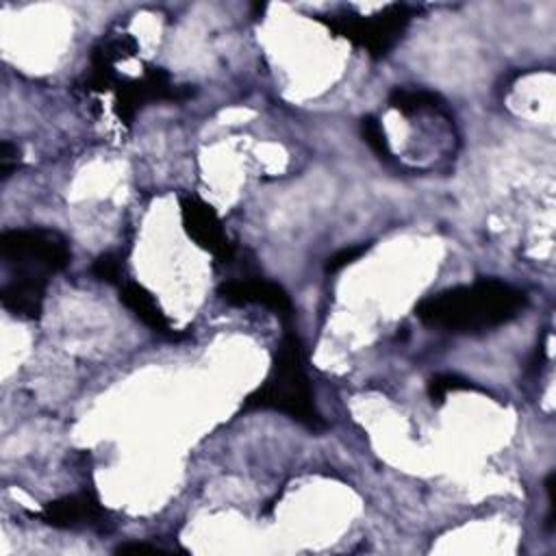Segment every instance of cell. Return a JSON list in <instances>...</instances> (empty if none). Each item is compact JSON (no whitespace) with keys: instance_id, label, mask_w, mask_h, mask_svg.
I'll return each instance as SVG.
<instances>
[{"instance_id":"cell-1","label":"cell","mask_w":556,"mask_h":556,"mask_svg":"<svg viewBox=\"0 0 556 556\" xmlns=\"http://www.w3.org/2000/svg\"><path fill=\"white\" fill-rule=\"evenodd\" d=\"M528 304L526 293L497 278H478L471 285H458L426 295L415 306L421 324L447 332H484L508 324Z\"/></svg>"},{"instance_id":"cell-2","label":"cell","mask_w":556,"mask_h":556,"mask_svg":"<svg viewBox=\"0 0 556 556\" xmlns=\"http://www.w3.org/2000/svg\"><path fill=\"white\" fill-rule=\"evenodd\" d=\"M243 410H276L308 430H321L326 426L313 402L302 343L293 332L280 339L267 378L243 400Z\"/></svg>"},{"instance_id":"cell-3","label":"cell","mask_w":556,"mask_h":556,"mask_svg":"<svg viewBox=\"0 0 556 556\" xmlns=\"http://www.w3.org/2000/svg\"><path fill=\"white\" fill-rule=\"evenodd\" d=\"M415 9L408 4H389L374 15L334 13L321 17V22L337 35L348 39L352 46L363 48L374 59L384 56L408 26Z\"/></svg>"},{"instance_id":"cell-4","label":"cell","mask_w":556,"mask_h":556,"mask_svg":"<svg viewBox=\"0 0 556 556\" xmlns=\"http://www.w3.org/2000/svg\"><path fill=\"white\" fill-rule=\"evenodd\" d=\"M2 258L20 274L50 276L70 265L67 239L52 228H13L0 235Z\"/></svg>"},{"instance_id":"cell-5","label":"cell","mask_w":556,"mask_h":556,"mask_svg":"<svg viewBox=\"0 0 556 556\" xmlns=\"http://www.w3.org/2000/svg\"><path fill=\"white\" fill-rule=\"evenodd\" d=\"M193 91L172 83L169 74L161 67H148L141 78H122L115 85V113L122 122L130 124L137 111L150 102H182Z\"/></svg>"},{"instance_id":"cell-6","label":"cell","mask_w":556,"mask_h":556,"mask_svg":"<svg viewBox=\"0 0 556 556\" xmlns=\"http://www.w3.org/2000/svg\"><path fill=\"white\" fill-rule=\"evenodd\" d=\"M180 222L187 232V237L213 254L217 261H230L232 258V243L222 226L219 215L211 204L195 195H182L180 198Z\"/></svg>"},{"instance_id":"cell-7","label":"cell","mask_w":556,"mask_h":556,"mask_svg":"<svg viewBox=\"0 0 556 556\" xmlns=\"http://www.w3.org/2000/svg\"><path fill=\"white\" fill-rule=\"evenodd\" d=\"M217 295L230 306H263L282 317H289L293 313L289 293L278 282L265 278L226 280L217 287Z\"/></svg>"},{"instance_id":"cell-8","label":"cell","mask_w":556,"mask_h":556,"mask_svg":"<svg viewBox=\"0 0 556 556\" xmlns=\"http://www.w3.org/2000/svg\"><path fill=\"white\" fill-rule=\"evenodd\" d=\"M37 517L52 528H96L104 523L106 510L102 508L96 491L83 489L43 504Z\"/></svg>"},{"instance_id":"cell-9","label":"cell","mask_w":556,"mask_h":556,"mask_svg":"<svg viewBox=\"0 0 556 556\" xmlns=\"http://www.w3.org/2000/svg\"><path fill=\"white\" fill-rule=\"evenodd\" d=\"M137 54V41L130 35H117L113 39L102 41L91 50L89 74H87V91H106L117 85L115 65Z\"/></svg>"},{"instance_id":"cell-10","label":"cell","mask_w":556,"mask_h":556,"mask_svg":"<svg viewBox=\"0 0 556 556\" xmlns=\"http://www.w3.org/2000/svg\"><path fill=\"white\" fill-rule=\"evenodd\" d=\"M48 276L15 274L0 291V302L7 313L20 319H39L46 298Z\"/></svg>"},{"instance_id":"cell-11","label":"cell","mask_w":556,"mask_h":556,"mask_svg":"<svg viewBox=\"0 0 556 556\" xmlns=\"http://www.w3.org/2000/svg\"><path fill=\"white\" fill-rule=\"evenodd\" d=\"M119 302L150 330L167 339H178V332L172 328V321L154 300V295L135 280H124L119 285Z\"/></svg>"},{"instance_id":"cell-12","label":"cell","mask_w":556,"mask_h":556,"mask_svg":"<svg viewBox=\"0 0 556 556\" xmlns=\"http://www.w3.org/2000/svg\"><path fill=\"white\" fill-rule=\"evenodd\" d=\"M389 104L400 111L406 117L419 115L424 111H434V113H445L443 111V102L437 93L426 91V89H404V87H395L389 93Z\"/></svg>"},{"instance_id":"cell-13","label":"cell","mask_w":556,"mask_h":556,"mask_svg":"<svg viewBox=\"0 0 556 556\" xmlns=\"http://www.w3.org/2000/svg\"><path fill=\"white\" fill-rule=\"evenodd\" d=\"M471 389H476V384L458 374H434L428 380V397L437 404H441L450 391H471Z\"/></svg>"},{"instance_id":"cell-14","label":"cell","mask_w":556,"mask_h":556,"mask_svg":"<svg viewBox=\"0 0 556 556\" xmlns=\"http://www.w3.org/2000/svg\"><path fill=\"white\" fill-rule=\"evenodd\" d=\"M361 132H363L365 143H367L380 159H384V161L391 159V146H389L387 132H384V128H382V124H380L378 117L365 115V117L361 119Z\"/></svg>"},{"instance_id":"cell-15","label":"cell","mask_w":556,"mask_h":556,"mask_svg":"<svg viewBox=\"0 0 556 556\" xmlns=\"http://www.w3.org/2000/svg\"><path fill=\"white\" fill-rule=\"evenodd\" d=\"M122 269H124V263H122V256L117 252H102L100 256H96L93 265H91V274L102 280V282H109V285H122Z\"/></svg>"},{"instance_id":"cell-16","label":"cell","mask_w":556,"mask_h":556,"mask_svg":"<svg viewBox=\"0 0 556 556\" xmlns=\"http://www.w3.org/2000/svg\"><path fill=\"white\" fill-rule=\"evenodd\" d=\"M365 245H350V248H343V250H339V252H334L332 256H328L326 258V271H339L341 267H345V265H350V263H354L361 254H365Z\"/></svg>"},{"instance_id":"cell-17","label":"cell","mask_w":556,"mask_h":556,"mask_svg":"<svg viewBox=\"0 0 556 556\" xmlns=\"http://www.w3.org/2000/svg\"><path fill=\"white\" fill-rule=\"evenodd\" d=\"M17 161H20L17 146H13L11 141H2L0 143V174H2V178L11 176V172L17 167Z\"/></svg>"},{"instance_id":"cell-18","label":"cell","mask_w":556,"mask_h":556,"mask_svg":"<svg viewBox=\"0 0 556 556\" xmlns=\"http://www.w3.org/2000/svg\"><path fill=\"white\" fill-rule=\"evenodd\" d=\"M161 552H167V549L152 543H141V541H130L115 547V554H161Z\"/></svg>"}]
</instances>
